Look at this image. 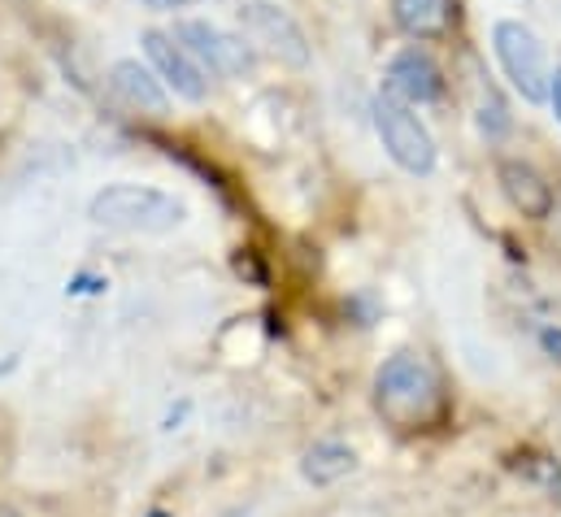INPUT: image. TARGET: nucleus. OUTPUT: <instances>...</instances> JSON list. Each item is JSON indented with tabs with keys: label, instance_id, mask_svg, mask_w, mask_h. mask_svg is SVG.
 <instances>
[{
	"label": "nucleus",
	"instance_id": "obj_1",
	"mask_svg": "<svg viewBox=\"0 0 561 517\" xmlns=\"http://www.w3.org/2000/svg\"><path fill=\"white\" fill-rule=\"evenodd\" d=\"M375 409L379 417H388L397 430H422L439 417L444 395L435 370L414 357V353H397L379 366L375 375Z\"/></svg>",
	"mask_w": 561,
	"mask_h": 517
},
{
	"label": "nucleus",
	"instance_id": "obj_2",
	"mask_svg": "<svg viewBox=\"0 0 561 517\" xmlns=\"http://www.w3.org/2000/svg\"><path fill=\"white\" fill-rule=\"evenodd\" d=\"M88 218L105 231H127V235H170L174 227H183L187 205L161 187H144V183H110L92 196Z\"/></svg>",
	"mask_w": 561,
	"mask_h": 517
},
{
	"label": "nucleus",
	"instance_id": "obj_3",
	"mask_svg": "<svg viewBox=\"0 0 561 517\" xmlns=\"http://www.w3.org/2000/svg\"><path fill=\"white\" fill-rule=\"evenodd\" d=\"M492 53H496L501 74L510 79V88H514L527 105H545V101H549L553 66H549L545 39H540L527 22H518V18H501V22L492 26Z\"/></svg>",
	"mask_w": 561,
	"mask_h": 517
},
{
	"label": "nucleus",
	"instance_id": "obj_4",
	"mask_svg": "<svg viewBox=\"0 0 561 517\" xmlns=\"http://www.w3.org/2000/svg\"><path fill=\"white\" fill-rule=\"evenodd\" d=\"M174 39L192 53V61L205 70V74H214V79H244V74H253V66H257V53H253V44L244 39V35H236V31H222L218 22H205V18H183V22H174Z\"/></svg>",
	"mask_w": 561,
	"mask_h": 517
},
{
	"label": "nucleus",
	"instance_id": "obj_5",
	"mask_svg": "<svg viewBox=\"0 0 561 517\" xmlns=\"http://www.w3.org/2000/svg\"><path fill=\"white\" fill-rule=\"evenodd\" d=\"M375 130H379V143H383V152L405 170V174H431L435 170V139H431V130L422 127V118L410 110V105H401V101H392L388 92H379V101H375Z\"/></svg>",
	"mask_w": 561,
	"mask_h": 517
},
{
	"label": "nucleus",
	"instance_id": "obj_6",
	"mask_svg": "<svg viewBox=\"0 0 561 517\" xmlns=\"http://www.w3.org/2000/svg\"><path fill=\"white\" fill-rule=\"evenodd\" d=\"M240 31L253 44V53H266L283 66H309V39L300 31V22L275 4V0H244L240 4Z\"/></svg>",
	"mask_w": 561,
	"mask_h": 517
},
{
	"label": "nucleus",
	"instance_id": "obj_7",
	"mask_svg": "<svg viewBox=\"0 0 561 517\" xmlns=\"http://www.w3.org/2000/svg\"><path fill=\"white\" fill-rule=\"evenodd\" d=\"M140 48H144V57H148V70L161 79L165 92H174V96L187 101V105H201V101L209 96V74L192 61V53H187L174 35L148 26L140 35Z\"/></svg>",
	"mask_w": 561,
	"mask_h": 517
},
{
	"label": "nucleus",
	"instance_id": "obj_8",
	"mask_svg": "<svg viewBox=\"0 0 561 517\" xmlns=\"http://www.w3.org/2000/svg\"><path fill=\"white\" fill-rule=\"evenodd\" d=\"M383 92L401 105H435L444 96V70L426 48H401L383 70Z\"/></svg>",
	"mask_w": 561,
	"mask_h": 517
},
{
	"label": "nucleus",
	"instance_id": "obj_9",
	"mask_svg": "<svg viewBox=\"0 0 561 517\" xmlns=\"http://www.w3.org/2000/svg\"><path fill=\"white\" fill-rule=\"evenodd\" d=\"M496 179H501V192H505V200L523 214V218H531V222H545L549 214H553V205H558V196H553V183L531 165V161H518V157H505L501 165H496Z\"/></svg>",
	"mask_w": 561,
	"mask_h": 517
},
{
	"label": "nucleus",
	"instance_id": "obj_10",
	"mask_svg": "<svg viewBox=\"0 0 561 517\" xmlns=\"http://www.w3.org/2000/svg\"><path fill=\"white\" fill-rule=\"evenodd\" d=\"M110 88H114V96L123 105L140 110L148 118H161L170 110V92L161 88V79L144 61H136V57H123V61L110 66Z\"/></svg>",
	"mask_w": 561,
	"mask_h": 517
},
{
	"label": "nucleus",
	"instance_id": "obj_11",
	"mask_svg": "<svg viewBox=\"0 0 561 517\" xmlns=\"http://www.w3.org/2000/svg\"><path fill=\"white\" fill-rule=\"evenodd\" d=\"M353 470H357V452H353L348 444H335V439L313 444V448L305 452V461H300V474H305V483H313V487H331V483L348 479Z\"/></svg>",
	"mask_w": 561,
	"mask_h": 517
},
{
	"label": "nucleus",
	"instance_id": "obj_12",
	"mask_svg": "<svg viewBox=\"0 0 561 517\" xmlns=\"http://www.w3.org/2000/svg\"><path fill=\"white\" fill-rule=\"evenodd\" d=\"M392 18L410 39H439L448 31V0H392Z\"/></svg>",
	"mask_w": 561,
	"mask_h": 517
},
{
	"label": "nucleus",
	"instance_id": "obj_13",
	"mask_svg": "<svg viewBox=\"0 0 561 517\" xmlns=\"http://www.w3.org/2000/svg\"><path fill=\"white\" fill-rule=\"evenodd\" d=\"M510 127H514V114H510L505 96H501L496 88H488L483 101H479V130H483L488 139H505Z\"/></svg>",
	"mask_w": 561,
	"mask_h": 517
},
{
	"label": "nucleus",
	"instance_id": "obj_14",
	"mask_svg": "<svg viewBox=\"0 0 561 517\" xmlns=\"http://www.w3.org/2000/svg\"><path fill=\"white\" fill-rule=\"evenodd\" d=\"M540 348H545L553 361H561V331L558 326H545V331H540Z\"/></svg>",
	"mask_w": 561,
	"mask_h": 517
},
{
	"label": "nucleus",
	"instance_id": "obj_15",
	"mask_svg": "<svg viewBox=\"0 0 561 517\" xmlns=\"http://www.w3.org/2000/svg\"><path fill=\"white\" fill-rule=\"evenodd\" d=\"M549 105H553V114H558L561 123V66L553 70V79H549Z\"/></svg>",
	"mask_w": 561,
	"mask_h": 517
},
{
	"label": "nucleus",
	"instance_id": "obj_16",
	"mask_svg": "<svg viewBox=\"0 0 561 517\" xmlns=\"http://www.w3.org/2000/svg\"><path fill=\"white\" fill-rule=\"evenodd\" d=\"M165 9H192V4H205V0H161Z\"/></svg>",
	"mask_w": 561,
	"mask_h": 517
},
{
	"label": "nucleus",
	"instance_id": "obj_17",
	"mask_svg": "<svg viewBox=\"0 0 561 517\" xmlns=\"http://www.w3.org/2000/svg\"><path fill=\"white\" fill-rule=\"evenodd\" d=\"M0 517H22V514H18L13 505H0Z\"/></svg>",
	"mask_w": 561,
	"mask_h": 517
},
{
	"label": "nucleus",
	"instance_id": "obj_18",
	"mask_svg": "<svg viewBox=\"0 0 561 517\" xmlns=\"http://www.w3.org/2000/svg\"><path fill=\"white\" fill-rule=\"evenodd\" d=\"M157 517H161V514H157Z\"/></svg>",
	"mask_w": 561,
	"mask_h": 517
}]
</instances>
